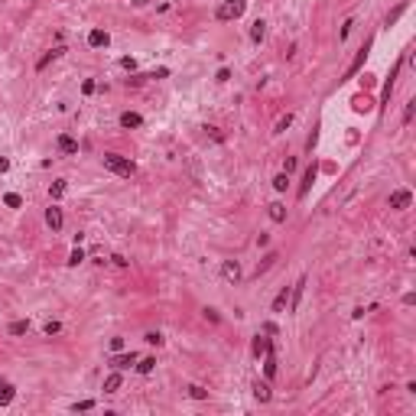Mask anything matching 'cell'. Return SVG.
<instances>
[{"mask_svg":"<svg viewBox=\"0 0 416 416\" xmlns=\"http://www.w3.org/2000/svg\"><path fill=\"white\" fill-rule=\"evenodd\" d=\"M316 182V166H309L306 169V176H303V186H299V198H306L309 195V186Z\"/></svg>","mask_w":416,"mask_h":416,"instance_id":"cell-19","label":"cell"},{"mask_svg":"<svg viewBox=\"0 0 416 416\" xmlns=\"http://www.w3.org/2000/svg\"><path fill=\"white\" fill-rule=\"evenodd\" d=\"M81 260H85V251H81V247H78V244H75V251L68 254V267H78V263H81Z\"/></svg>","mask_w":416,"mask_h":416,"instance_id":"cell-28","label":"cell"},{"mask_svg":"<svg viewBox=\"0 0 416 416\" xmlns=\"http://www.w3.org/2000/svg\"><path fill=\"white\" fill-rule=\"evenodd\" d=\"M62 221H65V218H62V208L52 202V205L46 208V228H49V231H62Z\"/></svg>","mask_w":416,"mask_h":416,"instance_id":"cell-4","label":"cell"},{"mask_svg":"<svg viewBox=\"0 0 416 416\" xmlns=\"http://www.w3.org/2000/svg\"><path fill=\"white\" fill-rule=\"evenodd\" d=\"M221 276H224V280H228V283H241V263L238 260H224L221 263Z\"/></svg>","mask_w":416,"mask_h":416,"instance_id":"cell-5","label":"cell"},{"mask_svg":"<svg viewBox=\"0 0 416 416\" xmlns=\"http://www.w3.org/2000/svg\"><path fill=\"white\" fill-rule=\"evenodd\" d=\"M124 348V338H111V351H121Z\"/></svg>","mask_w":416,"mask_h":416,"instance_id":"cell-43","label":"cell"},{"mask_svg":"<svg viewBox=\"0 0 416 416\" xmlns=\"http://www.w3.org/2000/svg\"><path fill=\"white\" fill-rule=\"evenodd\" d=\"M146 3H150V0H133V7H146Z\"/></svg>","mask_w":416,"mask_h":416,"instance_id":"cell-45","label":"cell"},{"mask_svg":"<svg viewBox=\"0 0 416 416\" xmlns=\"http://www.w3.org/2000/svg\"><path fill=\"white\" fill-rule=\"evenodd\" d=\"M410 205H413V192L410 189H394L390 192V208L394 211H406Z\"/></svg>","mask_w":416,"mask_h":416,"instance_id":"cell-3","label":"cell"},{"mask_svg":"<svg viewBox=\"0 0 416 416\" xmlns=\"http://www.w3.org/2000/svg\"><path fill=\"white\" fill-rule=\"evenodd\" d=\"M286 303H289V286H283V289L276 293V299H273V312H283Z\"/></svg>","mask_w":416,"mask_h":416,"instance_id":"cell-20","label":"cell"},{"mask_svg":"<svg viewBox=\"0 0 416 416\" xmlns=\"http://www.w3.org/2000/svg\"><path fill=\"white\" fill-rule=\"evenodd\" d=\"M289 124H293V114H283V117L276 121V133H283L286 127H289Z\"/></svg>","mask_w":416,"mask_h":416,"instance_id":"cell-33","label":"cell"},{"mask_svg":"<svg viewBox=\"0 0 416 416\" xmlns=\"http://www.w3.org/2000/svg\"><path fill=\"white\" fill-rule=\"evenodd\" d=\"M143 341H146V345H163V335H160V332H146Z\"/></svg>","mask_w":416,"mask_h":416,"instance_id":"cell-31","label":"cell"},{"mask_svg":"<svg viewBox=\"0 0 416 416\" xmlns=\"http://www.w3.org/2000/svg\"><path fill=\"white\" fill-rule=\"evenodd\" d=\"M43 332H46V335H59V332H62V322H46Z\"/></svg>","mask_w":416,"mask_h":416,"instance_id":"cell-32","label":"cell"},{"mask_svg":"<svg viewBox=\"0 0 416 416\" xmlns=\"http://www.w3.org/2000/svg\"><path fill=\"white\" fill-rule=\"evenodd\" d=\"M351 108H354V111H371V98H364V95H358V98L351 101Z\"/></svg>","mask_w":416,"mask_h":416,"instance_id":"cell-27","label":"cell"},{"mask_svg":"<svg viewBox=\"0 0 416 416\" xmlns=\"http://www.w3.org/2000/svg\"><path fill=\"white\" fill-rule=\"evenodd\" d=\"M169 75V68H156V72H150V78H166Z\"/></svg>","mask_w":416,"mask_h":416,"instance_id":"cell-42","label":"cell"},{"mask_svg":"<svg viewBox=\"0 0 416 416\" xmlns=\"http://www.w3.org/2000/svg\"><path fill=\"white\" fill-rule=\"evenodd\" d=\"M72 410H75V413L78 410H81V413H85V410H95V400H81V403H75Z\"/></svg>","mask_w":416,"mask_h":416,"instance_id":"cell-36","label":"cell"},{"mask_svg":"<svg viewBox=\"0 0 416 416\" xmlns=\"http://www.w3.org/2000/svg\"><path fill=\"white\" fill-rule=\"evenodd\" d=\"M368 49H371V39H368V43H364L361 49H358V55L351 59V65H348V72H345V78H351V75H354V72H358V68L364 65V59H368Z\"/></svg>","mask_w":416,"mask_h":416,"instance_id":"cell-6","label":"cell"},{"mask_svg":"<svg viewBox=\"0 0 416 416\" xmlns=\"http://www.w3.org/2000/svg\"><path fill=\"white\" fill-rule=\"evenodd\" d=\"M254 397H257L260 403H267V400H270L273 394H270V387H267V384H260V381H257V384H254Z\"/></svg>","mask_w":416,"mask_h":416,"instance_id":"cell-23","label":"cell"},{"mask_svg":"<svg viewBox=\"0 0 416 416\" xmlns=\"http://www.w3.org/2000/svg\"><path fill=\"white\" fill-rule=\"evenodd\" d=\"M263 36H267V23L254 20L251 23V43H263Z\"/></svg>","mask_w":416,"mask_h":416,"instance_id":"cell-18","label":"cell"},{"mask_svg":"<svg viewBox=\"0 0 416 416\" xmlns=\"http://www.w3.org/2000/svg\"><path fill=\"white\" fill-rule=\"evenodd\" d=\"M270 348H273V341H270V338H263V335H257V338H254V345H251L254 358H260V354H267Z\"/></svg>","mask_w":416,"mask_h":416,"instance_id":"cell-16","label":"cell"},{"mask_svg":"<svg viewBox=\"0 0 416 416\" xmlns=\"http://www.w3.org/2000/svg\"><path fill=\"white\" fill-rule=\"evenodd\" d=\"M263 374H267V381H273L276 377V354H273V348L263 354Z\"/></svg>","mask_w":416,"mask_h":416,"instance_id":"cell-14","label":"cell"},{"mask_svg":"<svg viewBox=\"0 0 416 416\" xmlns=\"http://www.w3.org/2000/svg\"><path fill=\"white\" fill-rule=\"evenodd\" d=\"M189 397H192V400H208V390L198 387V384H189Z\"/></svg>","mask_w":416,"mask_h":416,"instance_id":"cell-25","label":"cell"},{"mask_svg":"<svg viewBox=\"0 0 416 416\" xmlns=\"http://www.w3.org/2000/svg\"><path fill=\"white\" fill-rule=\"evenodd\" d=\"M111 43V36L108 30H101V26H95L91 33H88V46H95V49H101V46H108Z\"/></svg>","mask_w":416,"mask_h":416,"instance_id":"cell-7","label":"cell"},{"mask_svg":"<svg viewBox=\"0 0 416 416\" xmlns=\"http://www.w3.org/2000/svg\"><path fill=\"white\" fill-rule=\"evenodd\" d=\"M140 124H143L140 114H133V111H124L121 114V127L124 130H133V127H140Z\"/></svg>","mask_w":416,"mask_h":416,"instance_id":"cell-15","label":"cell"},{"mask_svg":"<svg viewBox=\"0 0 416 416\" xmlns=\"http://www.w3.org/2000/svg\"><path fill=\"white\" fill-rule=\"evenodd\" d=\"M293 169H296V160H293V156H286V160H283V173H293Z\"/></svg>","mask_w":416,"mask_h":416,"instance_id":"cell-39","label":"cell"},{"mask_svg":"<svg viewBox=\"0 0 416 416\" xmlns=\"http://www.w3.org/2000/svg\"><path fill=\"white\" fill-rule=\"evenodd\" d=\"M137 364V354H114V361H111V368H117V371H127V368H133Z\"/></svg>","mask_w":416,"mask_h":416,"instance_id":"cell-12","label":"cell"},{"mask_svg":"<svg viewBox=\"0 0 416 416\" xmlns=\"http://www.w3.org/2000/svg\"><path fill=\"white\" fill-rule=\"evenodd\" d=\"M10 335H26V332H30V322H26V319H16V322H10Z\"/></svg>","mask_w":416,"mask_h":416,"instance_id":"cell-24","label":"cell"},{"mask_svg":"<svg viewBox=\"0 0 416 416\" xmlns=\"http://www.w3.org/2000/svg\"><path fill=\"white\" fill-rule=\"evenodd\" d=\"M13 397H16V387L13 384H7L3 377H0V406H10Z\"/></svg>","mask_w":416,"mask_h":416,"instance_id":"cell-10","label":"cell"},{"mask_svg":"<svg viewBox=\"0 0 416 416\" xmlns=\"http://www.w3.org/2000/svg\"><path fill=\"white\" fill-rule=\"evenodd\" d=\"M202 316H205V319H208V322H218V319H221V316H218V312H215V309H202Z\"/></svg>","mask_w":416,"mask_h":416,"instance_id":"cell-37","label":"cell"},{"mask_svg":"<svg viewBox=\"0 0 416 416\" xmlns=\"http://www.w3.org/2000/svg\"><path fill=\"white\" fill-rule=\"evenodd\" d=\"M121 68H127V72H137V59H130V55H124V59H121Z\"/></svg>","mask_w":416,"mask_h":416,"instance_id":"cell-34","label":"cell"},{"mask_svg":"<svg viewBox=\"0 0 416 416\" xmlns=\"http://www.w3.org/2000/svg\"><path fill=\"white\" fill-rule=\"evenodd\" d=\"M7 169H10V160H7V156H0V173H7Z\"/></svg>","mask_w":416,"mask_h":416,"instance_id":"cell-44","label":"cell"},{"mask_svg":"<svg viewBox=\"0 0 416 416\" xmlns=\"http://www.w3.org/2000/svg\"><path fill=\"white\" fill-rule=\"evenodd\" d=\"M59 150H62V153H68V156H75L78 153V140H72V137H68V133H62V137H59Z\"/></svg>","mask_w":416,"mask_h":416,"instance_id":"cell-17","label":"cell"},{"mask_svg":"<svg viewBox=\"0 0 416 416\" xmlns=\"http://www.w3.org/2000/svg\"><path fill=\"white\" fill-rule=\"evenodd\" d=\"M121 384H124V377H121V371L114 368V374L104 377V394H117V390H121Z\"/></svg>","mask_w":416,"mask_h":416,"instance_id":"cell-9","label":"cell"},{"mask_svg":"<svg viewBox=\"0 0 416 416\" xmlns=\"http://www.w3.org/2000/svg\"><path fill=\"white\" fill-rule=\"evenodd\" d=\"M62 195H65V179H55L52 186H49V198H52V202H59Z\"/></svg>","mask_w":416,"mask_h":416,"instance_id":"cell-21","label":"cell"},{"mask_svg":"<svg viewBox=\"0 0 416 416\" xmlns=\"http://www.w3.org/2000/svg\"><path fill=\"white\" fill-rule=\"evenodd\" d=\"M267 215H270V221L280 224V221H286V205L283 202H270V205H267Z\"/></svg>","mask_w":416,"mask_h":416,"instance_id":"cell-13","label":"cell"},{"mask_svg":"<svg viewBox=\"0 0 416 416\" xmlns=\"http://www.w3.org/2000/svg\"><path fill=\"white\" fill-rule=\"evenodd\" d=\"M3 205H7V208H20V205H23V198L16 195V192H7V195H3Z\"/></svg>","mask_w":416,"mask_h":416,"instance_id":"cell-29","label":"cell"},{"mask_svg":"<svg viewBox=\"0 0 416 416\" xmlns=\"http://www.w3.org/2000/svg\"><path fill=\"white\" fill-rule=\"evenodd\" d=\"M140 374H153V368H156V358H137V364H133Z\"/></svg>","mask_w":416,"mask_h":416,"instance_id":"cell-22","label":"cell"},{"mask_svg":"<svg viewBox=\"0 0 416 416\" xmlns=\"http://www.w3.org/2000/svg\"><path fill=\"white\" fill-rule=\"evenodd\" d=\"M273 260H276V254H267V257H263V263H260V270H267V267H270Z\"/></svg>","mask_w":416,"mask_h":416,"instance_id":"cell-41","label":"cell"},{"mask_svg":"<svg viewBox=\"0 0 416 416\" xmlns=\"http://www.w3.org/2000/svg\"><path fill=\"white\" fill-rule=\"evenodd\" d=\"M244 10H247V0H224L218 10H215V20L218 23H231V20H241Z\"/></svg>","mask_w":416,"mask_h":416,"instance_id":"cell-2","label":"cell"},{"mask_svg":"<svg viewBox=\"0 0 416 416\" xmlns=\"http://www.w3.org/2000/svg\"><path fill=\"white\" fill-rule=\"evenodd\" d=\"M403 10H406V3H400V7H394V10L387 13V26H390V23H397V20H400V16H403Z\"/></svg>","mask_w":416,"mask_h":416,"instance_id":"cell-30","label":"cell"},{"mask_svg":"<svg viewBox=\"0 0 416 416\" xmlns=\"http://www.w3.org/2000/svg\"><path fill=\"white\" fill-rule=\"evenodd\" d=\"M413 111H416V101H410V104H406V111H403V124L413 121Z\"/></svg>","mask_w":416,"mask_h":416,"instance_id":"cell-35","label":"cell"},{"mask_svg":"<svg viewBox=\"0 0 416 416\" xmlns=\"http://www.w3.org/2000/svg\"><path fill=\"white\" fill-rule=\"evenodd\" d=\"M62 55H65V46H55V49H49V52H46L43 59L36 62V72H43V68L49 65V62H55V59H62Z\"/></svg>","mask_w":416,"mask_h":416,"instance_id":"cell-8","label":"cell"},{"mask_svg":"<svg viewBox=\"0 0 416 416\" xmlns=\"http://www.w3.org/2000/svg\"><path fill=\"white\" fill-rule=\"evenodd\" d=\"M101 163H104V169H111L114 176H121V179H130V176L137 173V163L127 160V156H121V153H104Z\"/></svg>","mask_w":416,"mask_h":416,"instance_id":"cell-1","label":"cell"},{"mask_svg":"<svg viewBox=\"0 0 416 416\" xmlns=\"http://www.w3.org/2000/svg\"><path fill=\"white\" fill-rule=\"evenodd\" d=\"M228 78H231V72H228V68H218V75H215V81H228Z\"/></svg>","mask_w":416,"mask_h":416,"instance_id":"cell-40","label":"cell"},{"mask_svg":"<svg viewBox=\"0 0 416 416\" xmlns=\"http://www.w3.org/2000/svg\"><path fill=\"white\" fill-rule=\"evenodd\" d=\"M303 289H306V276H299V283H296L293 289H289V303H286L289 309H299V299H303Z\"/></svg>","mask_w":416,"mask_h":416,"instance_id":"cell-11","label":"cell"},{"mask_svg":"<svg viewBox=\"0 0 416 416\" xmlns=\"http://www.w3.org/2000/svg\"><path fill=\"white\" fill-rule=\"evenodd\" d=\"M205 130H208V137H211V140H218V143L224 140V137H221V130H218V127H205Z\"/></svg>","mask_w":416,"mask_h":416,"instance_id":"cell-38","label":"cell"},{"mask_svg":"<svg viewBox=\"0 0 416 416\" xmlns=\"http://www.w3.org/2000/svg\"><path fill=\"white\" fill-rule=\"evenodd\" d=\"M273 189H276V192H286V189H289V173H280V176H276V179H273Z\"/></svg>","mask_w":416,"mask_h":416,"instance_id":"cell-26","label":"cell"}]
</instances>
